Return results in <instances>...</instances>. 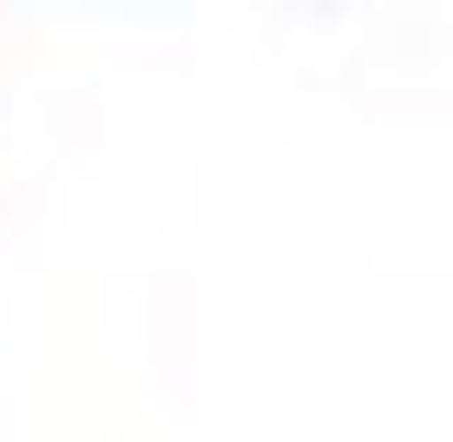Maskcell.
Returning a JSON list of instances; mask_svg holds the SVG:
<instances>
[]
</instances>
